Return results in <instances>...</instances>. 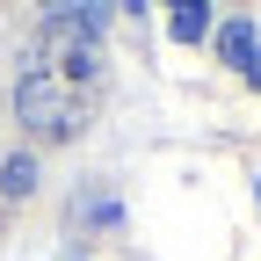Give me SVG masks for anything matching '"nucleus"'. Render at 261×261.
Masks as SVG:
<instances>
[{
    "label": "nucleus",
    "mask_w": 261,
    "mask_h": 261,
    "mask_svg": "<svg viewBox=\"0 0 261 261\" xmlns=\"http://www.w3.org/2000/svg\"><path fill=\"white\" fill-rule=\"evenodd\" d=\"M247 73H254V80H261V51H254V65H247Z\"/></svg>",
    "instance_id": "0eeeda50"
},
{
    "label": "nucleus",
    "mask_w": 261,
    "mask_h": 261,
    "mask_svg": "<svg viewBox=\"0 0 261 261\" xmlns=\"http://www.w3.org/2000/svg\"><path fill=\"white\" fill-rule=\"evenodd\" d=\"M203 29H211V0H174V37L196 44Z\"/></svg>",
    "instance_id": "20e7f679"
},
{
    "label": "nucleus",
    "mask_w": 261,
    "mask_h": 261,
    "mask_svg": "<svg viewBox=\"0 0 261 261\" xmlns=\"http://www.w3.org/2000/svg\"><path fill=\"white\" fill-rule=\"evenodd\" d=\"M44 8H51V22H80V29H94V22L109 15V0H44Z\"/></svg>",
    "instance_id": "7ed1b4c3"
},
{
    "label": "nucleus",
    "mask_w": 261,
    "mask_h": 261,
    "mask_svg": "<svg viewBox=\"0 0 261 261\" xmlns=\"http://www.w3.org/2000/svg\"><path fill=\"white\" fill-rule=\"evenodd\" d=\"M109 8H145V0H109Z\"/></svg>",
    "instance_id": "423d86ee"
},
{
    "label": "nucleus",
    "mask_w": 261,
    "mask_h": 261,
    "mask_svg": "<svg viewBox=\"0 0 261 261\" xmlns=\"http://www.w3.org/2000/svg\"><path fill=\"white\" fill-rule=\"evenodd\" d=\"M218 51H225V65H240V73H247V65H254V22H225V37H218Z\"/></svg>",
    "instance_id": "f03ea898"
},
{
    "label": "nucleus",
    "mask_w": 261,
    "mask_h": 261,
    "mask_svg": "<svg viewBox=\"0 0 261 261\" xmlns=\"http://www.w3.org/2000/svg\"><path fill=\"white\" fill-rule=\"evenodd\" d=\"M102 37L80 22H51L37 44H29V65H22V87H15V109L22 123H37L44 138H65L80 130L102 102Z\"/></svg>",
    "instance_id": "f257e3e1"
},
{
    "label": "nucleus",
    "mask_w": 261,
    "mask_h": 261,
    "mask_svg": "<svg viewBox=\"0 0 261 261\" xmlns=\"http://www.w3.org/2000/svg\"><path fill=\"white\" fill-rule=\"evenodd\" d=\"M29 174H37L29 160H8V167H0V189H29Z\"/></svg>",
    "instance_id": "39448f33"
}]
</instances>
